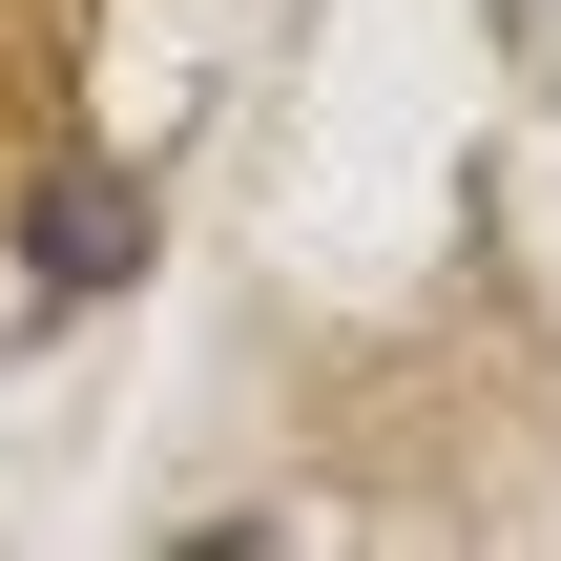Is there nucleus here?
<instances>
[{
	"label": "nucleus",
	"instance_id": "nucleus-1",
	"mask_svg": "<svg viewBox=\"0 0 561 561\" xmlns=\"http://www.w3.org/2000/svg\"><path fill=\"white\" fill-rule=\"evenodd\" d=\"M125 250H146V187H125V167H42V187H21V271H42V291H104Z\"/></svg>",
	"mask_w": 561,
	"mask_h": 561
}]
</instances>
